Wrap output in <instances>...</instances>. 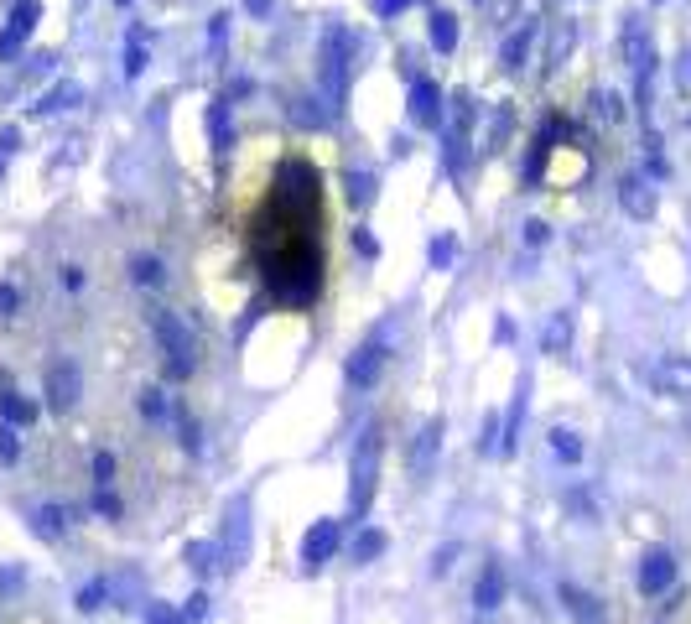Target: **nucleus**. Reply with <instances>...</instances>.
<instances>
[{
    "instance_id": "f257e3e1",
    "label": "nucleus",
    "mask_w": 691,
    "mask_h": 624,
    "mask_svg": "<svg viewBox=\"0 0 691 624\" xmlns=\"http://www.w3.org/2000/svg\"><path fill=\"white\" fill-rule=\"evenodd\" d=\"M359 52V37L343 21L323 26V42H317V89L328 99V115H338L349 104V58Z\"/></svg>"
},
{
    "instance_id": "f03ea898",
    "label": "nucleus",
    "mask_w": 691,
    "mask_h": 624,
    "mask_svg": "<svg viewBox=\"0 0 691 624\" xmlns=\"http://www.w3.org/2000/svg\"><path fill=\"white\" fill-rule=\"evenodd\" d=\"M151 333H156V344L167 349V364H172V375H193V359H198V338H193V328L182 323L172 307H151Z\"/></svg>"
},
{
    "instance_id": "7ed1b4c3",
    "label": "nucleus",
    "mask_w": 691,
    "mask_h": 624,
    "mask_svg": "<svg viewBox=\"0 0 691 624\" xmlns=\"http://www.w3.org/2000/svg\"><path fill=\"white\" fill-rule=\"evenodd\" d=\"M375 468H380V427H364L359 448H354V510L359 515L375 500Z\"/></svg>"
},
{
    "instance_id": "20e7f679",
    "label": "nucleus",
    "mask_w": 691,
    "mask_h": 624,
    "mask_svg": "<svg viewBox=\"0 0 691 624\" xmlns=\"http://www.w3.org/2000/svg\"><path fill=\"white\" fill-rule=\"evenodd\" d=\"M78 390H84V375H78V364L58 359V364L47 370V406H52V411H73Z\"/></svg>"
},
{
    "instance_id": "39448f33",
    "label": "nucleus",
    "mask_w": 691,
    "mask_h": 624,
    "mask_svg": "<svg viewBox=\"0 0 691 624\" xmlns=\"http://www.w3.org/2000/svg\"><path fill=\"white\" fill-rule=\"evenodd\" d=\"M624 58H629L634 78H650V68H655V42H650V32H645L640 16L624 21Z\"/></svg>"
},
{
    "instance_id": "423d86ee",
    "label": "nucleus",
    "mask_w": 691,
    "mask_h": 624,
    "mask_svg": "<svg viewBox=\"0 0 691 624\" xmlns=\"http://www.w3.org/2000/svg\"><path fill=\"white\" fill-rule=\"evenodd\" d=\"M619 203H624L629 219H655V208H660V198H655V188H650L645 172H629L619 182Z\"/></svg>"
},
{
    "instance_id": "0eeeda50",
    "label": "nucleus",
    "mask_w": 691,
    "mask_h": 624,
    "mask_svg": "<svg viewBox=\"0 0 691 624\" xmlns=\"http://www.w3.org/2000/svg\"><path fill=\"white\" fill-rule=\"evenodd\" d=\"M406 104H411V120H416L421 130H442V89L432 84V78H416Z\"/></svg>"
},
{
    "instance_id": "6e6552de",
    "label": "nucleus",
    "mask_w": 691,
    "mask_h": 624,
    "mask_svg": "<svg viewBox=\"0 0 691 624\" xmlns=\"http://www.w3.org/2000/svg\"><path fill=\"white\" fill-rule=\"evenodd\" d=\"M671 583H676V557L666 552V546L645 552V562H640V593H645V598H655V593H666Z\"/></svg>"
},
{
    "instance_id": "1a4fd4ad",
    "label": "nucleus",
    "mask_w": 691,
    "mask_h": 624,
    "mask_svg": "<svg viewBox=\"0 0 691 624\" xmlns=\"http://www.w3.org/2000/svg\"><path fill=\"white\" fill-rule=\"evenodd\" d=\"M333 546H338V520H317V526L307 531V541H302V562L323 567L333 557Z\"/></svg>"
},
{
    "instance_id": "9d476101",
    "label": "nucleus",
    "mask_w": 691,
    "mask_h": 624,
    "mask_svg": "<svg viewBox=\"0 0 691 624\" xmlns=\"http://www.w3.org/2000/svg\"><path fill=\"white\" fill-rule=\"evenodd\" d=\"M530 42H536V26H530V21L515 26V32L499 42V68H504V73H520L525 58H530Z\"/></svg>"
},
{
    "instance_id": "9b49d317",
    "label": "nucleus",
    "mask_w": 691,
    "mask_h": 624,
    "mask_svg": "<svg viewBox=\"0 0 691 624\" xmlns=\"http://www.w3.org/2000/svg\"><path fill=\"white\" fill-rule=\"evenodd\" d=\"M442 437H447V427H442V416H432V422L421 427V437H416V448H411V468H416V474H432V463H437V448H442Z\"/></svg>"
},
{
    "instance_id": "f8f14e48",
    "label": "nucleus",
    "mask_w": 691,
    "mask_h": 624,
    "mask_svg": "<svg viewBox=\"0 0 691 624\" xmlns=\"http://www.w3.org/2000/svg\"><path fill=\"white\" fill-rule=\"evenodd\" d=\"M208 136H214V151L229 156L234 151V120H229V99H214L208 104Z\"/></svg>"
},
{
    "instance_id": "ddd939ff",
    "label": "nucleus",
    "mask_w": 691,
    "mask_h": 624,
    "mask_svg": "<svg viewBox=\"0 0 691 624\" xmlns=\"http://www.w3.org/2000/svg\"><path fill=\"white\" fill-rule=\"evenodd\" d=\"M380 364H385V338H375V344H364L354 359H349V380L354 385H369L380 375Z\"/></svg>"
},
{
    "instance_id": "4468645a",
    "label": "nucleus",
    "mask_w": 691,
    "mask_h": 624,
    "mask_svg": "<svg viewBox=\"0 0 691 624\" xmlns=\"http://www.w3.org/2000/svg\"><path fill=\"white\" fill-rule=\"evenodd\" d=\"M343 193H349V203L364 214V208H375V198H380V177L375 172H349L343 177Z\"/></svg>"
},
{
    "instance_id": "2eb2a0df",
    "label": "nucleus",
    "mask_w": 691,
    "mask_h": 624,
    "mask_svg": "<svg viewBox=\"0 0 691 624\" xmlns=\"http://www.w3.org/2000/svg\"><path fill=\"white\" fill-rule=\"evenodd\" d=\"M78 99H84V89H78V84H52V89L32 104V115H58V110H73Z\"/></svg>"
},
{
    "instance_id": "dca6fc26",
    "label": "nucleus",
    "mask_w": 691,
    "mask_h": 624,
    "mask_svg": "<svg viewBox=\"0 0 691 624\" xmlns=\"http://www.w3.org/2000/svg\"><path fill=\"white\" fill-rule=\"evenodd\" d=\"M427 37H432L437 52H453L458 47V16L453 11H432L427 16Z\"/></svg>"
},
{
    "instance_id": "f3484780",
    "label": "nucleus",
    "mask_w": 691,
    "mask_h": 624,
    "mask_svg": "<svg viewBox=\"0 0 691 624\" xmlns=\"http://www.w3.org/2000/svg\"><path fill=\"white\" fill-rule=\"evenodd\" d=\"M37 21H42V0H16V6H11V26H6V32H11L16 42H26V37L37 32Z\"/></svg>"
},
{
    "instance_id": "a211bd4d",
    "label": "nucleus",
    "mask_w": 691,
    "mask_h": 624,
    "mask_svg": "<svg viewBox=\"0 0 691 624\" xmlns=\"http://www.w3.org/2000/svg\"><path fill=\"white\" fill-rule=\"evenodd\" d=\"M0 422H11V427H32L37 422V406L16 396V390H0Z\"/></svg>"
},
{
    "instance_id": "6ab92c4d",
    "label": "nucleus",
    "mask_w": 691,
    "mask_h": 624,
    "mask_svg": "<svg viewBox=\"0 0 691 624\" xmlns=\"http://www.w3.org/2000/svg\"><path fill=\"white\" fill-rule=\"evenodd\" d=\"M146 73V26H130L125 37V78H141Z\"/></svg>"
},
{
    "instance_id": "aec40b11",
    "label": "nucleus",
    "mask_w": 691,
    "mask_h": 624,
    "mask_svg": "<svg viewBox=\"0 0 691 624\" xmlns=\"http://www.w3.org/2000/svg\"><path fill=\"white\" fill-rule=\"evenodd\" d=\"M562 598H567V609H572L582 624H603V619H608V614L598 609V598H593V593H582V588H562Z\"/></svg>"
},
{
    "instance_id": "412c9836",
    "label": "nucleus",
    "mask_w": 691,
    "mask_h": 624,
    "mask_svg": "<svg viewBox=\"0 0 691 624\" xmlns=\"http://www.w3.org/2000/svg\"><path fill=\"white\" fill-rule=\"evenodd\" d=\"M572 42H577L572 21H562V26H556V32H551V47H546V73H556V68H562V58L572 52Z\"/></svg>"
},
{
    "instance_id": "4be33fe9",
    "label": "nucleus",
    "mask_w": 691,
    "mask_h": 624,
    "mask_svg": "<svg viewBox=\"0 0 691 624\" xmlns=\"http://www.w3.org/2000/svg\"><path fill=\"white\" fill-rule=\"evenodd\" d=\"M130 281H136V286H162L167 271H162V260H156V255H136V260H130Z\"/></svg>"
},
{
    "instance_id": "5701e85b",
    "label": "nucleus",
    "mask_w": 691,
    "mask_h": 624,
    "mask_svg": "<svg viewBox=\"0 0 691 624\" xmlns=\"http://www.w3.org/2000/svg\"><path fill=\"white\" fill-rule=\"evenodd\" d=\"M541 344H546V354H562V349L572 344V318H567V312H556V318L546 323V338H541Z\"/></svg>"
},
{
    "instance_id": "b1692460",
    "label": "nucleus",
    "mask_w": 691,
    "mask_h": 624,
    "mask_svg": "<svg viewBox=\"0 0 691 624\" xmlns=\"http://www.w3.org/2000/svg\"><path fill=\"white\" fill-rule=\"evenodd\" d=\"M499 598H504V572L489 567L484 578H478V609H499Z\"/></svg>"
},
{
    "instance_id": "393cba45",
    "label": "nucleus",
    "mask_w": 691,
    "mask_h": 624,
    "mask_svg": "<svg viewBox=\"0 0 691 624\" xmlns=\"http://www.w3.org/2000/svg\"><path fill=\"white\" fill-rule=\"evenodd\" d=\"M593 115L608 120V125H619V120H624V99H619L614 89H593Z\"/></svg>"
},
{
    "instance_id": "a878e982",
    "label": "nucleus",
    "mask_w": 691,
    "mask_h": 624,
    "mask_svg": "<svg viewBox=\"0 0 691 624\" xmlns=\"http://www.w3.org/2000/svg\"><path fill=\"white\" fill-rule=\"evenodd\" d=\"M427 260H432V271H447L458 260V240H453V234H437L432 250H427Z\"/></svg>"
},
{
    "instance_id": "bb28decb",
    "label": "nucleus",
    "mask_w": 691,
    "mask_h": 624,
    "mask_svg": "<svg viewBox=\"0 0 691 624\" xmlns=\"http://www.w3.org/2000/svg\"><path fill=\"white\" fill-rule=\"evenodd\" d=\"M375 557H385V531H359L354 562H375Z\"/></svg>"
},
{
    "instance_id": "cd10ccee",
    "label": "nucleus",
    "mask_w": 691,
    "mask_h": 624,
    "mask_svg": "<svg viewBox=\"0 0 691 624\" xmlns=\"http://www.w3.org/2000/svg\"><path fill=\"white\" fill-rule=\"evenodd\" d=\"M551 453H556V458H567V463H577V458H582V442H577V432L556 427V432H551Z\"/></svg>"
},
{
    "instance_id": "c85d7f7f",
    "label": "nucleus",
    "mask_w": 691,
    "mask_h": 624,
    "mask_svg": "<svg viewBox=\"0 0 691 624\" xmlns=\"http://www.w3.org/2000/svg\"><path fill=\"white\" fill-rule=\"evenodd\" d=\"M32 526H37V536H47V541L63 536V510H58V505H42V510L32 515Z\"/></svg>"
},
{
    "instance_id": "c756f323",
    "label": "nucleus",
    "mask_w": 691,
    "mask_h": 624,
    "mask_svg": "<svg viewBox=\"0 0 691 624\" xmlns=\"http://www.w3.org/2000/svg\"><path fill=\"white\" fill-rule=\"evenodd\" d=\"M208 42H214V58L224 63V52H229V11H219L214 21H208Z\"/></svg>"
},
{
    "instance_id": "7c9ffc66",
    "label": "nucleus",
    "mask_w": 691,
    "mask_h": 624,
    "mask_svg": "<svg viewBox=\"0 0 691 624\" xmlns=\"http://www.w3.org/2000/svg\"><path fill=\"white\" fill-rule=\"evenodd\" d=\"M141 416H151V422H162V416H167V390L146 385V390H141Z\"/></svg>"
},
{
    "instance_id": "2f4dec72",
    "label": "nucleus",
    "mask_w": 691,
    "mask_h": 624,
    "mask_svg": "<svg viewBox=\"0 0 691 624\" xmlns=\"http://www.w3.org/2000/svg\"><path fill=\"white\" fill-rule=\"evenodd\" d=\"M21 458V442H16V427L0 422V463H16Z\"/></svg>"
},
{
    "instance_id": "473e14b6",
    "label": "nucleus",
    "mask_w": 691,
    "mask_h": 624,
    "mask_svg": "<svg viewBox=\"0 0 691 624\" xmlns=\"http://www.w3.org/2000/svg\"><path fill=\"white\" fill-rule=\"evenodd\" d=\"M660 380L666 385H676V390H691V364H681V359H671L666 370H660Z\"/></svg>"
},
{
    "instance_id": "72a5a7b5",
    "label": "nucleus",
    "mask_w": 691,
    "mask_h": 624,
    "mask_svg": "<svg viewBox=\"0 0 691 624\" xmlns=\"http://www.w3.org/2000/svg\"><path fill=\"white\" fill-rule=\"evenodd\" d=\"M104 593H110V583H104V578H99V583H89L84 593H78V609H84V614H94V609L104 604Z\"/></svg>"
},
{
    "instance_id": "f704fd0d",
    "label": "nucleus",
    "mask_w": 691,
    "mask_h": 624,
    "mask_svg": "<svg viewBox=\"0 0 691 624\" xmlns=\"http://www.w3.org/2000/svg\"><path fill=\"white\" fill-rule=\"evenodd\" d=\"M291 115H297L302 125H323L328 120V110H312V99H297V104H291Z\"/></svg>"
},
{
    "instance_id": "c9c22d12",
    "label": "nucleus",
    "mask_w": 691,
    "mask_h": 624,
    "mask_svg": "<svg viewBox=\"0 0 691 624\" xmlns=\"http://www.w3.org/2000/svg\"><path fill=\"white\" fill-rule=\"evenodd\" d=\"M188 567H198V572H208V567H214V546H208V541H198V546H188Z\"/></svg>"
},
{
    "instance_id": "e433bc0d",
    "label": "nucleus",
    "mask_w": 691,
    "mask_h": 624,
    "mask_svg": "<svg viewBox=\"0 0 691 624\" xmlns=\"http://www.w3.org/2000/svg\"><path fill=\"white\" fill-rule=\"evenodd\" d=\"M203 614H208V598H203V593H193V598H188V609H182V619H177V624H198Z\"/></svg>"
},
{
    "instance_id": "4c0bfd02",
    "label": "nucleus",
    "mask_w": 691,
    "mask_h": 624,
    "mask_svg": "<svg viewBox=\"0 0 691 624\" xmlns=\"http://www.w3.org/2000/svg\"><path fill=\"white\" fill-rule=\"evenodd\" d=\"M94 479H99V484L115 479V458H110V453H94Z\"/></svg>"
},
{
    "instance_id": "58836bf2",
    "label": "nucleus",
    "mask_w": 691,
    "mask_h": 624,
    "mask_svg": "<svg viewBox=\"0 0 691 624\" xmlns=\"http://www.w3.org/2000/svg\"><path fill=\"white\" fill-rule=\"evenodd\" d=\"M94 510H99V515H120V500H115V494L99 484V494H94Z\"/></svg>"
},
{
    "instance_id": "ea45409f",
    "label": "nucleus",
    "mask_w": 691,
    "mask_h": 624,
    "mask_svg": "<svg viewBox=\"0 0 691 624\" xmlns=\"http://www.w3.org/2000/svg\"><path fill=\"white\" fill-rule=\"evenodd\" d=\"M453 562H458V546H442V552L432 557V572L442 578V572H453Z\"/></svg>"
},
{
    "instance_id": "a19ab883",
    "label": "nucleus",
    "mask_w": 691,
    "mask_h": 624,
    "mask_svg": "<svg viewBox=\"0 0 691 624\" xmlns=\"http://www.w3.org/2000/svg\"><path fill=\"white\" fill-rule=\"evenodd\" d=\"M406 6H416V0H369V11H375V16H395V11H406Z\"/></svg>"
},
{
    "instance_id": "79ce46f5",
    "label": "nucleus",
    "mask_w": 691,
    "mask_h": 624,
    "mask_svg": "<svg viewBox=\"0 0 691 624\" xmlns=\"http://www.w3.org/2000/svg\"><path fill=\"white\" fill-rule=\"evenodd\" d=\"M16 307H21V297H16V286H6V281H0V318H11Z\"/></svg>"
},
{
    "instance_id": "37998d69",
    "label": "nucleus",
    "mask_w": 691,
    "mask_h": 624,
    "mask_svg": "<svg viewBox=\"0 0 691 624\" xmlns=\"http://www.w3.org/2000/svg\"><path fill=\"white\" fill-rule=\"evenodd\" d=\"M520 234H525V245H546V234H551V229H546L541 219H530V224H525Z\"/></svg>"
},
{
    "instance_id": "c03bdc74",
    "label": "nucleus",
    "mask_w": 691,
    "mask_h": 624,
    "mask_svg": "<svg viewBox=\"0 0 691 624\" xmlns=\"http://www.w3.org/2000/svg\"><path fill=\"white\" fill-rule=\"evenodd\" d=\"M354 250L359 255H380V245H375V234H369V229H354Z\"/></svg>"
},
{
    "instance_id": "a18cd8bd",
    "label": "nucleus",
    "mask_w": 691,
    "mask_h": 624,
    "mask_svg": "<svg viewBox=\"0 0 691 624\" xmlns=\"http://www.w3.org/2000/svg\"><path fill=\"white\" fill-rule=\"evenodd\" d=\"M16 146H21V130H16V125H6V130H0V156H11Z\"/></svg>"
},
{
    "instance_id": "49530a36",
    "label": "nucleus",
    "mask_w": 691,
    "mask_h": 624,
    "mask_svg": "<svg viewBox=\"0 0 691 624\" xmlns=\"http://www.w3.org/2000/svg\"><path fill=\"white\" fill-rule=\"evenodd\" d=\"M16 52H21V42H16L11 32H0V63H11V58H16Z\"/></svg>"
},
{
    "instance_id": "de8ad7c7",
    "label": "nucleus",
    "mask_w": 691,
    "mask_h": 624,
    "mask_svg": "<svg viewBox=\"0 0 691 624\" xmlns=\"http://www.w3.org/2000/svg\"><path fill=\"white\" fill-rule=\"evenodd\" d=\"M146 624H177V619H172V609H167V604H151Z\"/></svg>"
},
{
    "instance_id": "09e8293b",
    "label": "nucleus",
    "mask_w": 691,
    "mask_h": 624,
    "mask_svg": "<svg viewBox=\"0 0 691 624\" xmlns=\"http://www.w3.org/2000/svg\"><path fill=\"white\" fill-rule=\"evenodd\" d=\"M63 286H68V292H78V286H84V271H78V266H63Z\"/></svg>"
},
{
    "instance_id": "8fccbe9b",
    "label": "nucleus",
    "mask_w": 691,
    "mask_h": 624,
    "mask_svg": "<svg viewBox=\"0 0 691 624\" xmlns=\"http://www.w3.org/2000/svg\"><path fill=\"white\" fill-rule=\"evenodd\" d=\"M676 73H681V84H686V89H691V47H686V52H681V68H676Z\"/></svg>"
},
{
    "instance_id": "3c124183",
    "label": "nucleus",
    "mask_w": 691,
    "mask_h": 624,
    "mask_svg": "<svg viewBox=\"0 0 691 624\" xmlns=\"http://www.w3.org/2000/svg\"><path fill=\"white\" fill-rule=\"evenodd\" d=\"M245 11L250 16H271V0H245Z\"/></svg>"
},
{
    "instance_id": "603ef678",
    "label": "nucleus",
    "mask_w": 691,
    "mask_h": 624,
    "mask_svg": "<svg viewBox=\"0 0 691 624\" xmlns=\"http://www.w3.org/2000/svg\"><path fill=\"white\" fill-rule=\"evenodd\" d=\"M120 6H130V0H120Z\"/></svg>"
}]
</instances>
